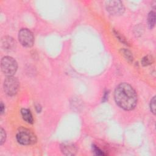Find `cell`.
<instances>
[{
	"mask_svg": "<svg viewBox=\"0 0 156 156\" xmlns=\"http://www.w3.org/2000/svg\"><path fill=\"white\" fill-rule=\"evenodd\" d=\"M114 98L117 105L125 111H132L135 109L138 101L135 90L127 83H121L117 87Z\"/></svg>",
	"mask_w": 156,
	"mask_h": 156,
	"instance_id": "cell-1",
	"label": "cell"
},
{
	"mask_svg": "<svg viewBox=\"0 0 156 156\" xmlns=\"http://www.w3.org/2000/svg\"><path fill=\"white\" fill-rule=\"evenodd\" d=\"M17 141L22 145L33 144L37 141L35 135L29 129L21 128L17 134Z\"/></svg>",
	"mask_w": 156,
	"mask_h": 156,
	"instance_id": "cell-2",
	"label": "cell"
},
{
	"mask_svg": "<svg viewBox=\"0 0 156 156\" xmlns=\"http://www.w3.org/2000/svg\"><path fill=\"white\" fill-rule=\"evenodd\" d=\"M1 68L6 76H12L16 73L18 65L16 61L9 56H5L2 59Z\"/></svg>",
	"mask_w": 156,
	"mask_h": 156,
	"instance_id": "cell-3",
	"label": "cell"
},
{
	"mask_svg": "<svg viewBox=\"0 0 156 156\" xmlns=\"http://www.w3.org/2000/svg\"><path fill=\"white\" fill-rule=\"evenodd\" d=\"M4 90L9 96H14L18 92L19 88L18 80L12 76H7L4 82Z\"/></svg>",
	"mask_w": 156,
	"mask_h": 156,
	"instance_id": "cell-4",
	"label": "cell"
},
{
	"mask_svg": "<svg viewBox=\"0 0 156 156\" xmlns=\"http://www.w3.org/2000/svg\"><path fill=\"white\" fill-rule=\"evenodd\" d=\"M18 40L25 47H32L34 43V37L32 32L28 29H22L18 33Z\"/></svg>",
	"mask_w": 156,
	"mask_h": 156,
	"instance_id": "cell-5",
	"label": "cell"
},
{
	"mask_svg": "<svg viewBox=\"0 0 156 156\" xmlns=\"http://www.w3.org/2000/svg\"><path fill=\"white\" fill-rule=\"evenodd\" d=\"M106 6L107 11L112 15H121L124 12V7L121 1L106 2Z\"/></svg>",
	"mask_w": 156,
	"mask_h": 156,
	"instance_id": "cell-6",
	"label": "cell"
},
{
	"mask_svg": "<svg viewBox=\"0 0 156 156\" xmlns=\"http://www.w3.org/2000/svg\"><path fill=\"white\" fill-rule=\"evenodd\" d=\"M17 46L15 40L11 37H5L2 40V47L6 51H14Z\"/></svg>",
	"mask_w": 156,
	"mask_h": 156,
	"instance_id": "cell-7",
	"label": "cell"
},
{
	"mask_svg": "<svg viewBox=\"0 0 156 156\" xmlns=\"http://www.w3.org/2000/svg\"><path fill=\"white\" fill-rule=\"evenodd\" d=\"M61 148L62 153L66 155H74L77 152V148L73 143H64L62 144Z\"/></svg>",
	"mask_w": 156,
	"mask_h": 156,
	"instance_id": "cell-8",
	"label": "cell"
},
{
	"mask_svg": "<svg viewBox=\"0 0 156 156\" xmlns=\"http://www.w3.org/2000/svg\"><path fill=\"white\" fill-rule=\"evenodd\" d=\"M21 114L23 120L29 124H32L34 122L32 115L29 110L27 109H22L21 110Z\"/></svg>",
	"mask_w": 156,
	"mask_h": 156,
	"instance_id": "cell-9",
	"label": "cell"
},
{
	"mask_svg": "<svg viewBox=\"0 0 156 156\" xmlns=\"http://www.w3.org/2000/svg\"><path fill=\"white\" fill-rule=\"evenodd\" d=\"M148 23L150 29H152L155 23V13L154 11H151L148 14Z\"/></svg>",
	"mask_w": 156,
	"mask_h": 156,
	"instance_id": "cell-10",
	"label": "cell"
},
{
	"mask_svg": "<svg viewBox=\"0 0 156 156\" xmlns=\"http://www.w3.org/2000/svg\"><path fill=\"white\" fill-rule=\"evenodd\" d=\"M120 52L121 53V55L123 56V57L129 62H132L134 58L133 56L131 53V52L126 49H121L120 50Z\"/></svg>",
	"mask_w": 156,
	"mask_h": 156,
	"instance_id": "cell-11",
	"label": "cell"
},
{
	"mask_svg": "<svg viewBox=\"0 0 156 156\" xmlns=\"http://www.w3.org/2000/svg\"><path fill=\"white\" fill-rule=\"evenodd\" d=\"M154 62V59L152 56H147L144 57L141 60V64L143 66H148L152 64Z\"/></svg>",
	"mask_w": 156,
	"mask_h": 156,
	"instance_id": "cell-12",
	"label": "cell"
},
{
	"mask_svg": "<svg viewBox=\"0 0 156 156\" xmlns=\"http://www.w3.org/2000/svg\"><path fill=\"white\" fill-rule=\"evenodd\" d=\"M155 97L154 96L150 102V109L154 115L155 114Z\"/></svg>",
	"mask_w": 156,
	"mask_h": 156,
	"instance_id": "cell-13",
	"label": "cell"
},
{
	"mask_svg": "<svg viewBox=\"0 0 156 156\" xmlns=\"http://www.w3.org/2000/svg\"><path fill=\"white\" fill-rule=\"evenodd\" d=\"M92 149H93V151L95 152V154L97 155H106V154L105 152H104L101 149H100L96 146L93 145L92 146Z\"/></svg>",
	"mask_w": 156,
	"mask_h": 156,
	"instance_id": "cell-14",
	"label": "cell"
},
{
	"mask_svg": "<svg viewBox=\"0 0 156 156\" xmlns=\"http://www.w3.org/2000/svg\"><path fill=\"white\" fill-rule=\"evenodd\" d=\"M0 134H1V140H0V144L2 145L6 141V134L5 132V131L2 128L1 130H0Z\"/></svg>",
	"mask_w": 156,
	"mask_h": 156,
	"instance_id": "cell-15",
	"label": "cell"
},
{
	"mask_svg": "<svg viewBox=\"0 0 156 156\" xmlns=\"http://www.w3.org/2000/svg\"><path fill=\"white\" fill-rule=\"evenodd\" d=\"M114 34H115V35H116L117 38L121 42H122L123 43H124L125 45H128V42L126 41V40H125V38H124L123 36H121L118 32L114 31Z\"/></svg>",
	"mask_w": 156,
	"mask_h": 156,
	"instance_id": "cell-16",
	"label": "cell"
},
{
	"mask_svg": "<svg viewBox=\"0 0 156 156\" xmlns=\"http://www.w3.org/2000/svg\"><path fill=\"white\" fill-rule=\"evenodd\" d=\"M0 109H1V114L2 115L4 113L5 109V106H4L3 102H1V106H0Z\"/></svg>",
	"mask_w": 156,
	"mask_h": 156,
	"instance_id": "cell-17",
	"label": "cell"
},
{
	"mask_svg": "<svg viewBox=\"0 0 156 156\" xmlns=\"http://www.w3.org/2000/svg\"><path fill=\"white\" fill-rule=\"evenodd\" d=\"M36 110H37V112H38V113H40V112H41V106L39 105H38L37 106H36Z\"/></svg>",
	"mask_w": 156,
	"mask_h": 156,
	"instance_id": "cell-18",
	"label": "cell"
},
{
	"mask_svg": "<svg viewBox=\"0 0 156 156\" xmlns=\"http://www.w3.org/2000/svg\"><path fill=\"white\" fill-rule=\"evenodd\" d=\"M108 95H109V93H108V92H106V93L105 94V96H104V97H103L104 101L107 100V99L108 98Z\"/></svg>",
	"mask_w": 156,
	"mask_h": 156,
	"instance_id": "cell-19",
	"label": "cell"
}]
</instances>
